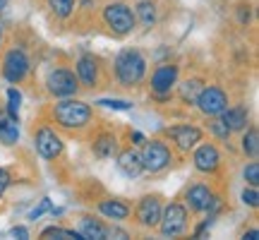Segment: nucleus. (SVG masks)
<instances>
[{
  "label": "nucleus",
  "mask_w": 259,
  "mask_h": 240,
  "mask_svg": "<svg viewBox=\"0 0 259 240\" xmlns=\"http://www.w3.org/2000/svg\"><path fill=\"white\" fill-rule=\"evenodd\" d=\"M44 118L48 123H53L63 135L67 137H79L87 139V135L92 132L101 118L92 103L82 101L79 96H67V99H53L44 108Z\"/></svg>",
  "instance_id": "f257e3e1"
},
{
  "label": "nucleus",
  "mask_w": 259,
  "mask_h": 240,
  "mask_svg": "<svg viewBox=\"0 0 259 240\" xmlns=\"http://www.w3.org/2000/svg\"><path fill=\"white\" fill-rule=\"evenodd\" d=\"M108 72H111V82H115V87L127 89V92H137L147 82L149 58L137 46L120 48L108 63Z\"/></svg>",
  "instance_id": "f03ea898"
},
{
  "label": "nucleus",
  "mask_w": 259,
  "mask_h": 240,
  "mask_svg": "<svg viewBox=\"0 0 259 240\" xmlns=\"http://www.w3.org/2000/svg\"><path fill=\"white\" fill-rule=\"evenodd\" d=\"M31 74H34V60H31L29 48L22 41L5 44L3 53H0V77L8 84L19 87V84L29 82Z\"/></svg>",
  "instance_id": "7ed1b4c3"
},
{
  "label": "nucleus",
  "mask_w": 259,
  "mask_h": 240,
  "mask_svg": "<svg viewBox=\"0 0 259 240\" xmlns=\"http://www.w3.org/2000/svg\"><path fill=\"white\" fill-rule=\"evenodd\" d=\"M180 82V63L178 60H161V63H154V67L149 70L147 74V89L151 94V99L158 101L161 106L176 101V87Z\"/></svg>",
  "instance_id": "20e7f679"
},
{
  "label": "nucleus",
  "mask_w": 259,
  "mask_h": 240,
  "mask_svg": "<svg viewBox=\"0 0 259 240\" xmlns=\"http://www.w3.org/2000/svg\"><path fill=\"white\" fill-rule=\"evenodd\" d=\"M139 158H142V168L147 176H163L176 168L180 156L168 144L166 137L156 135V137H147V142L139 147Z\"/></svg>",
  "instance_id": "39448f33"
},
{
  "label": "nucleus",
  "mask_w": 259,
  "mask_h": 240,
  "mask_svg": "<svg viewBox=\"0 0 259 240\" xmlns=\"http://www.w3.org/2000/svg\"><path fill=\"white\" fill-rule=\"evenodd\" d=\"M99 17L113 38H127L137 31V17L127 0H106L99 8Z\"/></svg>",
  "instance_id": "423d86ee"
},
{
  "label": "nucleus",
  "mask_w": 259,
  "mask_h": 240,
  "mask_svg": "<svg viewBox=\"0 0 259 240\" xmlns=\"http://www.w3.org/2000/svg\"><path fill=\"white\" fill-rule=\"evenodd\" d=\"M31 142L36 156L48 164H56L65 156V135L46 118H38L31 125Z\"/></svg>",
  "instance_id": "0eeeda50"
},
{
  "label": "nucleus",
  "mask_w": 259,
  "mask_h": 240,
  "mask_svg": "<svg viewBox=\"0 0 259 240\" xmlns=\"http://www.w3.org/2000/svg\"><path fill=\"white\" fill-rule=\"evenodd\" d=\"M190 161H192L194 173L209 180H221L226 173V156L219 142L213 139H202L197 147L190 151Z\"/></svg>",
  "instance_id": "6e6552de"
},
{
  "label": "nucleus",
  "mask_w": 259,
  "mask_h": 240,
  "mask_svg": "<svg viewBox=\"0 0 259 240\" xmlns=\"http://www.w3.org/2000/svg\"><path fill=\"white\" fill-rule=\"evenodd\" d=\"M74 74L79 79L82 92H96L111 82V72H108V63L101 56H96L92 51H84L74 58Z\"/></svg>",
  "instance_id": "1a4fd4ad"
},
{
  "label": "nucleus",
  "mask_w": 259,
  "mask_h": 240,
  "mask_svg": "<svg viewBox=\"0 0 259 240\" xmlns=\"http://www.w3.org/2000/svg\"><path fill=\"white\" fill-rule=\"evenodd\" d=\"M44 94L48 99H67V96H79L82 94V87H79V79L74 74V67L65 63L51 65L44 74Z\"/></svg>",
  "instance_id": "9d476101"
},
{
  "label": "nucleus",
  "mask_w": 259,
  "mask_h": 240,
  "mask_svg": "<svg viewBox=\"0 0 259 240\" xmlns=\"http://www.w3.org/2000/svg\"><path fill=\"white\" fill-rule=\"evenodd\" d=\"M190 226H192V214L187 212V207L180 202V197L170 199V202H163L161 219H158V226H156L161 238H180V235H187Z\"/></svg>",
  "instance_id": "9b49d317"
},
{
  "label": "nucleus",
  "mask_w": 259,
  "mask_h": 240,
  "mask_svg": "<svg viewBox=\"0 0 259 240\" xmlns=\"http://www.w3.org/2000/svg\"><path fill=\"white\" fill-rule=\"evenodd\" d=\"M204 135H206L204 128L197 123H176V125L163 128V132H161V137L168 139V144L176 149V154L180 158L190 156V151L202 142Z\"/></svg>",
  "instance_id": "f8f14e48"
},
{
  "label": "nucleus",
  "mask_w": 259,
  "mask_h": 240,
  "mask_svg": "<svg viewBox=\"0 0 259 240\" xmlns=\"http://www.w3.org/2000/svg\"><path fill=\"white\" fill-rule=\"evenodd\" d=\"M161 209H163V197L156 192H147L132 204L130 221H132V226L139 228V231L151 233V231H156L158 219H161Z\"/></svg>",
  "instance_id": "ddd939ff"
},
{
  "label": "nucleus",
  "mask_w": 259,
  "mask_h": 240,
  "mask_svg": "<svg viewBox=\"0 0 259 240\" xmlns=\"http://www.w3.org/2000/svg\"><path fill=\"white\" fill-rule=\"evenodd\" d=\"M228 106H231V92L223 84H216V82L204 84V89L199 92L197 101H194V108L199 111L202 118H216Z\"/></svg>",
  "instance_id": "4468645a"
},
{
  "label": "nucleus",
  "mask_w": 259,
  "mask_h": 240,
  "mask_svg": "<svg viewBox=\"0 0 259 240\" xmlns=\"http://www.w3.org/2000/svg\"><path fill=\"white\" fill-rule=\"evenodd\" d=\"M89 139V149H92V154L99 161H108L118 154V149L122 147V135L120 130H113V128H106V125H96V128L87 135Z\"/></svg>",
  "instance_id": "2eb2a0df"
},
{
  "label": "nucleus",
  "mask_w": 259,
  "mask_h": 240,
  "mask_svg": "<svg viewBox=\"0 0 259 240\" xmlns=\"http://www.w3.org/2000/svg\"><path fill=\"white\" fill-rule=\"evenodd\" d=\"M216 185L209 180V178H194L185 185V190L180 194V202L187 207V212L192 216H202L209 207V199H211Z\"/></svg>",
  "instance_id": "dca6fc26"
},
{
  "label": "nucleus",
  "mask_w": 259,
  "mask_h": 240,
  "mask_svg": "<svg viewBox=\"0 0 259 240\" xmlns=\"http://www.w3.org/2000/svg\"><path fill=\"white\" fill-rule=\"evenodd\" d=\"M96 214L106 219L108 223H130V214H132V202L125 197H115V194H103L94 204Z\"/></svg>",
  "instance_id": "f3484780"
},
{
  "label": "nucleus",
  "mask_w": 259,
  "mask_h": 240,
  "mask_svg": "<svg viewBox=\"0 0 259 240\" xmlns=\"http://www.w3.org/2000/svg\"><path fill=\"white\" fill-rule=\"evenodd\" d=\"M115 168L120 171V176H125L127 180H137L144 176V168H142V158H139V149L122 142V147L115 154Z\"/></svg>",
  "instance_id": "a211bd4d"
},
{
  "label": "nucleus",
  "mask_w": 259,
  "mask_h": 240,
  "mask_svg": "<svg viewBox=\"0 0 259 240\" xmlns=\"http://www.w3.org/2000/svg\"><path fill=\"white\" fill-rule=\"evenodd\" d=\"M209 82L204 74H190V77H180V82H178L176 87V99L183 106H187V108H194V101H197V96H199V92L204 89V84Z\"/></svg>",
  "instance_id": "6ab92c4d"
},
{
  "label": "nucleus",
  "mask_w": 259,
  "mask_h": 240,
  "mask_svg": "<svg viewBox=\"0 0 259 240\" xmlns=\"http://www.w3.org/2000/svg\"><path fill=\"white\" fill-rule=\"evenodd\" d=\"M77 231L84 240H108V221L96 214H79Z\"/></svg>",
  "instance_id": "aec40b11"
},
{
  "label": "nucleus",
  "mask_w": 259,
  "mask_h": 240,
  "mask_svg": "<svg viewBox=\"0 0 259 240\" xmlns=\"http://www.w3.org/2000/svg\"><path fill=\"white\" fill-rule=\"evenodd\" d=\"M219 118H221L223 123L228 125V130H231L233 135H240L242 130H245L252 123L250 106H247V103H242V101H238V103L231 101V106H228V108H226V111H223Z\"/></svg>",
  "instance_id": "412c9836"
},
{
  "label": "nucleus",
  "mask_w": 259,
  "mask_h": 240,
  "mask_svg": "<svg viewBox=\"0 0 259 240\" xmlns=\"http://www.w3.org/2000/svg\"><path fill=\"white\" fill-rule=\"evenodd\" d=\"M135 17H137V27H142L144 31H151V29L158 24V0H137L135 3Z\"/></svg>",
  "instance_id": "4be33fe9"
},
{
  "label": "nucleus",
  "mask_w": 259,
  "mask_h": 240,
  "mask_svg": "<svg viewBox=\"0 0 259 240\" xmlns=\"http://www.w3.org/2000/svg\"><path fill=\"white\" fill-rule=\"evenodd\" d=\"M22 130H19V120L10 118L5 111H0V144L5 147H17Z\"/></svg>",
  "instance_id": "5701e85b"
},
{
  "label": "nucleus",
  "mask_w": 259,
  "mask_h": 240,
  "mask_svg": "<svg viewBox=\"0 0 259 240\" xmlns=\"http://www.w3.org/2000/svg\"><path fill=\"white\" fill-rule=\"evenodd\" d=\"M238 149H240V154L245 158H259V130L254 123H250V125L240 132Z\"/></svg>",
  "instance_id": "b1692460"
},
{
  "label": "nucleus",
  "mask_w": 259,
  "mask_h": 240,
  "mask_svg": "<svg viewBox=\"0 0 259 240\" xmlns=\"http://www.w3.org/2000/svg\"><path fill=\"white\" fill-rule=\"evenodd\" d=\"M46 3L48 15L56 19V22H70L77 15V0H44Z\"/></svg>",
  "instance_id": "393cba45"
},
{
  "label": "nucleus",
  "mask_w": 259,
  "mask_h": 240,
  "mask_svg": "<svg viewBox=\"0 0 259 240\" xmlns=\"http://www.w3.org/2000/svg\"><path fill=\"white\" fill-rule=\"evenodd\" d=\"M204 132H209V139H213V142L231 147L233 132L228 130V125H226L219 115H216V118H204Z\"/></svg>",
  "instance_id": "a878e982"
},
{
  "label": "nucleus",
  "mask_w": 259,
  "mask_h": 240,
  "mask_svg": "<svg viewBox=\"0 0 259 240\" xmlns=\"http://www.w3.org/2000/svg\"><path fill=\"white\" fill-rule=\"evenodd\" d=\"M38 238L41 240H84L77 228L60 226V223H51V226H46L44 231L38 233Z\"/></svg>",
  "instance_id": "bb28decb"
},
{
  "label": "nucleus",
  "mask_w": 259,
  "mask_h": 240,
  "mask_svg": "<svg viewBox=\"0 0 259 240\" xmlns=\"http://www.w3.org/2000/svg\"><path fill=\"white\" fill-rule=\"evenodd\" d=\"M22 101H24V96L19 92V87H8V92H5V113H8L10 118L19 120V113H22Z\"/></svg>",
  "instance_id": "cd10ccee"
},
{
  "label": "nucleus",
  "mask_w": 259,
  "mask_h": 240,
  "mask_svg": "<svg viewBox=\"0 0 259 240\" xmlns=\"http://www.w3.org/2000/svg\"><path fill=\"white\" fill-rule=\"evenodd\" d=\"M242 180L250 187H259V161L257 158H247V164L242 168Z\"/></svg>",
  "instance_id": "c85d7f7f"
},
{
  "label": "nucleus",
  "mask_w": 259,
  "mask_h": 240,
  "mask_svg": "<svg viewBox=\"0 0 259 240\" xmlns=\"http://www.w3.org/2000/svg\"><path fill=\"white\" fill-rule=\"evenodd\" d=\"M96 106L113 108V111H132L135 101H130V99H96Z\"/></svg>",
  "instance_id": "c756f323"
},
{
  "label": "nucleus",
  "mask_w": 259,
  "mask_h": 240,
  "mask_svg": "<svg viewBox=\"0 0 259 240\" xmlns=\"http://www.w3.org/2000/svg\"><path fill=\"white\" fill-rule=\"evenodd\" d=\"M51 207H53V202H51V197H41L36 207H34V209H31V212L27 214V219H29L31 223H36L38 219H44V216H46V214L51 212Z\"/></svg>",
  "instance_id": "7c9ffc66"
},
{
  "label": "nucleus",
  "mask_w": 259,
  "mask_h": 240,
  "mask_svg": "<svg viewBox=\"0 0 259 240\" xmlns=\"http://www.w3.org/2000/svg\"><path fill=\"white\" fill-rule=\"evenodd\" d=\"M240 202H242V207H247V209H257L259 207V190L257 187H250V185H245L242 187V192H240Z\"/></svg>",
  "instance_id": "2f4dec72"
},
{
  "label": "nucleus",
  "mask_w": 259,
  "mask_h": 240,
  "mask_svg": "<svg viewBox=\"0 0 259 240\" xmlns=\"http://www.w3.org/2000/svg\"><path fill=\"white\" fill-rule=\"evenodd\" d=\"M99 12V0H77V12L74 15H96Z\"/></svg>",
  "instance_id": "473e14b6"
},
{
  "label": "nucleus",
  "mask_w": 259,
  "mask_h": 240,
  "mask_svg": "<svg viewBox=\"0 0 259 240\" xmlns=\"http://www.w3.org/2000/svg\"><path fill=\"white\" fill-rule=\"evenodd\" d=\"M127 240V238H132V233L122 226V223H108V240Z\"/></svg>",
  "instance_id": "72a5a7b5"
},
{
  "label": "nucleus",
  "mask_w": 259,
  "mask_h": 240,
  "mask_svg": "<svg viewBox=\"0 0 259 240\" xmlns=\"http://www.w3.org/2000/svg\"><path fill=\"white\" fill-rule=\"evenodd\" d=\"M10 185H12V171H10V168H5V166H0V202L5 199Z\"/></svg>",
  "instance_id": "f704fd0d"
},
{
  "label": "nucleus",
  "mask_w": 259,
  "mask_h": 240,
  "mask_svg": "<svg viewBox=\"0 0 259 240\" xmlns=\"http://www.w3.org/2000/svg\"><path fill=\"white\" fill-rule=\"evenodd\" d=\"M122 142H127V144H132V147H142L144 142H147V135L144 132H139V130H127L125 132V137H122Z\"/></svg>",
  "instance_id": "c9c22d12"
},
{
  "label": "nucleus",
  "mask_w": 259,
  "mask_h": 240,
  "mask_svg": "<svg viewBox=\"0 0 259 240\" xmlns=\"http://www.w3.org/2000/svg\"><path fill=\"white\" fill-rule=\"evenodd\" d=\"M238 15H240L238 24H240V27H247L252 22V5H240V8H238Z\"/></svg>",
  "instance_id": "e433bc0d"
},
{
  "label": "nucleus",
  "mask_w": 259,
  "mask_h": 240,
  "mask_svg": "<svg viewBox=\"0 0 259 240\" xmlns=\"http://www.w3.org/2000/svg\"><path fill=\"white\" fill-rule=\"evenodd\" d=\"M8 235H10V238H17V240H29V238H31V233H29L27 226H12Z\"/></svg>",
  "instance_id": "4c0bfd02"
},
{
  "label": "nucleus",
  "mask_w": 259,
  "mask_h": 240,
  "mask_svg": "<svg viewBox=\"0 0 259 240\" xmlns=\"http://www.w3.org/2000/svg\"><path fill=\"white\" fill-rule=\"evenodd\" d=\"M5 44H8V31H5V24L0 22V53H3Z\"/></svg>",
  "instance_id": "58836bf2"
},
{
  "label": "nucleus",
  "mask_w": 259,
  "mask_h": 240,
  "mask_svg": "<svg viewBox=\"0 0 259 240\" xmlns=\"http://www.w3.org/2000/svg\"><path fill=\"white\" fill-rule=\"evenodd\" d=\"M242 238H245V240H257V238H259V231L254 228V226H252L250 231H245V233H242Z\"/></svg>",
  "instance_id": "ea45409f"
},
{
  "label": "nucleus",
  "mask_w": 259,
  "mask_h": 240,
  "mask_svg": "<svg viewBox=\"0 0 259 240\" xmlns=\"http://www.w3.org/2000/svg\"><path fill=\"white\" fill-rule=\"evenodd\" d=\"M8 5H10V0H0V12H5V10H8Z\"/></svg>",
  "instance_id": "a19ab883"
}]
</instances>
